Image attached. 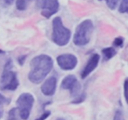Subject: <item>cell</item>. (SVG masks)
<instances>
[{
  "mask_svg": "<svg viewBox=\"0 0 128 120\" xmlns=\"http://www.w3.org/2000/svg\"><path fill=\"white\" fill-rule=\"evenodd\" d=\"M53 66L54 62L48 55L40 54L35 56L30 63L31 70L28 74V79L32 83L39 84L51 72Z\"/></svg>",
  "mask_w": 128,
  "mask_h": 120,
  "instance_id": "obj_1",
  "label": "cell"
},
{
  "mask_svg": "<svg viewBox=\"0 0 128 120\" xmlns=\"http://www.w3.org/2000/svg\"><path fill=\"white\" fill-rule=\"evenodd\" d=\"M13 63L12 60H8L4 67V70L0 77V90H17L20 85L16 72L12 70Z\"/></svg>",
  "mask_w": 128,
  "mask_h": 120,
  "instance_id": "obj_2",
  "label": "cell"
},
{
  "mask_svg": "<svg viewBox=\"0 0 128 120\" xmlns=\"http://www.w3.org/2000/svg\"><path fill=\"white\" fill-rule=\"evenodd\" d=\"M71 32L65 27L60 17H56L53 20V34L52 40L57 46H66L70 40Z\"/></svg>",
  "mask_w": 128,
  "mask_h": 120,
  "instance_id": "obj_3",
  "label": "cell"
},
{
  "mask_svg": "<svg viewBox=\"0 0 128 120\" xmlns=\"http://www.w3.org/2000/svg\"><path fill=\"white\" fill-rule=\"evenodd\" d=\"M94 26L90 20H86L77 26L76 32L74 34L73 41L76 46H86L90 40Z\"/></svg>",
  "mask_w": 128,
  "mask_h": 120,
  "instance_id": "obj_4",
  "label": "cell"
},
{
  "mask_svg": "<svg viewBox=\"0 0 128 120\" xmlns=\"http://www.w3.org/2000/svg\"><path fill=\"white\" fill-rule=\"evenodd\" d=\"M34 104V97L32 94L30 93H23L18 96L17 100V104H18V113L21 120H27L30 116L31 110Z\"/></svg>",
  "mask_w": 128,
  "mask_h": 120,
  "instance_id": "obj_5",
  "label": "cell"
},
{
  "mask_svg": "<svg viewBox=\"0 0 128 120\" xmlns=\"http://www.w3.org/2000/svg\"><path fill=\"white\" fill-rule=\"evenodd\" d=\"M60 87L63 90H68L71 93V96H74L75 97H77L81 95V84L79 83L77 78L73 74L67 76L64 78L62 82Z\"/></svg>",
  "mask_w": 128,
  "mask_h": 120,
  "instance_id": "obj_6",
  "label": "cell"
},
{
  "mask_svg": "<svg viewBox=\"0 0 128 120\" xmlns=\"http://www.w3.org/2000/svg\"><path fill=\"white\" fill-rule=\"evenodd\" d=\"M58 66L62 70H72L77 65V58L71 54H60L56 59Z\"/></svg>",
  "mask_w": 128,
  "mask_h": 120,
  "instance_id": "obj_7",
  "label": "cell"
},
{
  "mask_svg": "<svg viewBox=\"0 0 128 120\" xmlns=\"http://www.w3.org/2000/svg\"><path fill=\"white\" fill-rule=\"evenodd\" d=\"M58 0H42L41 1V15L46 18H51L59 10Z\"/></svg>",
  "mask_w": 128,
  "mask_h": 120,
  "instance_id": "obj_8",
  "label": "cell"
},
{
  "mask_svg": "<svg viewBox=\"0 0 128 120\" xmlns=\"http://www.w3.org/2000/svg\"><path fill=\"white\" fill-rule=\"evenodd\" d=\"M99 60H100L99 54H94L91 55L90 58L89 60H88L87 64L85 65L84 68L82 69V73H81V77H82V79H84V78L87 77V76H89V74H90L93 70H95L96 68L98 67Z\"/></svg>",
  "mask_w": 128,
  "mask_h": 120,
  "instance_id": "obj_9",
  "label": "cell"
},
{
  "mask_svg": "<svg viewBox=\"0 0 128 120\" xmlns=\"http://www.w3.org/2000/svg\"><path fill=\"white\" fill-rule=\"evenodd\" d=\"M57 79L54 76L48 78L41 86V91L46 96H52L56 91Z\"/></svg>",
  "mask_w": 128,
  "mask_h": 120,
  "instance_id": "obj_10",
  "label": "cell"
},
{
  "mask_svg": "<svg viewBox=\"0 0 128 120\" xmlns=\"http://www.w3.org/2000/svg\"><path fill=\"white\" fill-rule=\"evenodd\" d=\"M102 54H103L104 60H110V59H112V57L115 56L117 52H116L114 48H106L102 50Z\"/></svg>",
  "mask_w": 128,
  "mask_h": 120,
  "instance_id": "obj_11",
  "label": "cell"
},
{
  "mask_svg": "<svg viewBox=\"0 0 128 120\" xmlns=\"http://www.w3.org/2000/svg\"><path fill=\"white\" fill-rule=\"evenodd\" d=\"M34 0H17L16 7L18 11H25L28 7L29 4L32 2Z\"/></svg>",
  "mask_w": 128,
  "mask_h": 120,
  "instance_id": "obj_12",
  "label": "cell"
},
{
  "mask_svg": "<svg viewBox=\"0 0 128 120\" xmlns=\"http://www.w3.org/2000/svg\"><path fill=\"white\" fill-rule=\"evenodd\" d=\"M7 120H21L20 116V113L17 108H12L8 113Z\"/></svg>",
  "mask_w": 128,
  "mask_h": 120,
  "instance_id": "obj_13",
  "label": "cell"
},
{
  "mask_svg": "<svg viewBox=\"0 0 128 120\" xmlns=\"http://www.w3.org/2000/svg\"><path fill=\"white\" fill-rule=\"evenodd\" d=\"M10 102V100L4 96L3 95L0 94V119L2 118L3 115H4V106L6 104H8Z\"/></svg>",
  "mask_w": 128,
  "mask_h": 120,
  "instance_id": "obj_14",
  "label": "cell"
},
{
  "mask_svg": "<svg viewBox=\"0 0 128 120\" xmlns=\"http://www.w3.org/2000/svg\"><path fill=\"white\" fill-rule=\"evenodd\" d=\"M119 12L126 13L128 11V0H122L120 3V6L118 8Z\"/></svg>",
  "mask_w": 128,
  "mask_h": 120,
  "instance_id": "obj_15",
  "label": "cell"
},
{
  "mask_svg": "<svg viewBox=\"0 0 128 120\" xmlns=\"http://www.w3.org/2000/svg\"><path fill=\"white\" fill-rule=\"evenodd\" d=\"M99 1H102V0H99ZM106 2V4L110 10H114L117 6V4H118L119 0H105Z\"/></svg>",
  "mask_w": 128,
  "mask_h": 120,
  "instance_id": "obj_16",
  "label": "cell"
},
{
  "mask_svg": "<svg viewBox=\"0 0 128 120\" xmlns=\"http://www.w3.org/2000/svg\"><path fill=\"white\" fill-rule=\"evenodd\" d=\"M113 120H124L123 111L120 110H117L116 112H115V114H114Z\"/></svg>",
  "mask_w": 128,
  "mask_h": 120,
  "instance_id": "obj_17",
  "label": "cell"
},
{
  "mask_svg": "<svg viewBox=\"0 0 128 120\" xmlns=\"http://www.w3.org/2000/svg\"><path fill=\"white\" fill-rule=\"evenodd\" d=\"M124 44V39L122 37H118L114 40L113 41V46H118V48H121Z\"/></svg>",
  "mask_w": 128,
  "mask_h": 120,
  "instance_id": "obj_18",
  "label": "cell"
},
{
  "mask_svg": "<svg viewBox=\"0 0 128 120\" xmlns=\"http://www.w3.org/2000/svg\"><path fill=\"white\" fill-rule=\"evenodd\" d=\"M50 114H51V112H50L49 110H46V111H45V112H43L42 114H41V116L37 118L35 120H46V118L50 116Z\"/></svg>",
  "mask_w": 128,
  "mask_h": 120,
  "instance_id": "obj_19",
  "label": "cell"
},
{
  "mask_svg": "<svg viewBox=\"0 0 128 120\" xmlns=\"http://www.w3.org/2000/svg\"><path fill=\"white\" fill-rule=\"evenodd\" d=\"M124 97H126V100H127V80H126V81H124Z\"/></svg>",
  "mask_w": 128,
  "mask_h": 120,
  "instance_id": "obj_20",
  "label": "cell"
},
{
  "mask_svg": "<svg viewBox=\"0 0 128 120\" xmlns=\"http://www.w3.org/2000/svg\"><path fill=\"white\" fill-rule=\"evenodd\" d=\"M26 57V55H22V56H20V58L18 59V63H20V65H23V63H24V62H25Z\"/></svg>",
  "mask_w": 128,
  "mask_h": 120,
  "instance_id": "obj_21",
  "label": "cell"
},
{
  "mask_svg": "<svg viewBox=\"0 0 128 120\" xmlns=\"http://www.w3.org/2000/svg\"><path fill=\"white\" fill-rule=\"evenodd\" d=\"M1 1H2L6 6H11V4L14 2V0H1Z\"/></svg>",
  "mask_w": 128,
  "mask_h": 120,
  "instance_id": "obj_22",
  "label": "cell"
},
{
  "mask_svg": "<svg viewBox=\"0 0 128 120\" xmlns=\"http://www.w3.org/2000/svg\"><path fill=\"white\" fill-rule=\"evenodd\" d=\"M56 120H65L64 118H57Z\"/></svg>",
  "mask_w": 128,
  "mask_h": 120,
  "instance_id": "obj_23",
  "label": "cell"
},
{
  "mask_svg": "<svg viewBox=\"0 0 128 120\" xmlns=\"http://www.w3.org/2000/svg\"><path fill=\"white\" fill-rule=\"evenodd\" d=\"M4 52L3 51V50H1V49H0V54H4Z\"/></svg>",
  "mask_w": 128,
  "mask_h": 120,
  "instance_id": "obj_24",
  "label": "cell"
}]
</instances>
